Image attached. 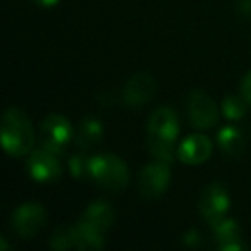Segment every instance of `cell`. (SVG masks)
I'll return each instance as SVG.
<instances>
[{
	"instance_id": "1",
	"label": "cell",
	"mask_w": 251,
	"mask_h": 251,
	"mask_svg": "<svg viewBox=\"0 0 251 251\" xmlns=\"http://www.w3.org/2000/svg\"><path fill=\"white\" fill-rule=\"evenodd\" d=\"M35 133L25 110L9 107L2 117V147L12 157L26 155L33 148Z\"/></svg>"
},
{
	"instance_id": "2",
	"label": "cell",
	"mask_w": 251,
	"mask_h": 251,
	"mask_svg": "<svg viewBox=\"0 0 251 251\" xmlns=\"http://www.w3.org/2000/svg\"><path fill=\"white\" fill-rule=\"evenodd\" d=\"M90 177L101 188L121 191L129 184V169L124 160L112 153H101L90 158Z\"/></svg>"
},
{
	"instance_id": "3",
	"label": "cell",
	"mask_w": 251,
	"mask_h": 251,
	"mask_svg": "<svg viewBox=\"0 0 251 251\" xmlns=\"http://www.w3.org/2000/svg\"><path fill=\"white\" fill-rule=\"evenodd\" d=\"M73 129L71 122L60 114H50L40 122L38 127V140L42 147L53 150L57 153H62L69 145Z\"/></svg>"
},
{
	"instance_id": "4",
	"label": "cell",
	"mask_w": 251,
	"mask_h": 251,
	"mask_svg": "<svg viewBox=\"0 0 251 251\" xmlns=\"http://www.w3.org/2000/svg\"><path fill=\"white\" fill-rule=\"evenodd\" d=\"M47 222V212L38 203H23L12 212L11 226L19 237L31 239L43 229Z\"/></svg>"
},
{
	"instance_id": "5",
	"label": "cell",
	"mask_w": 251,
	"mask_h": 251,
	"mask_svg": "<svg viewBox=\"0 0 251 251\" xmlns=\"http://www.w3.org/2000/svg\"><path fill=\"white\" fill-rule=\"evenodd\" d=\"M59 155L57 151L49 150L45 147H40L35 150L28 158V171L29 176L35 179L36 182H52L62 172V165H60Z\"/></svg>"
},
{
	"instance_id": "6",
	"label": "cell",
	"mask_w": 251,
	"mask_h": 251,
	"mask_svg": "<svg viewBox=\"0 0 251 251\" xmlns=\"http://www.w3.org/2000/svg\"><path fill=\"white\" fill-rule=\"evenodd\" d=\"M188 112L193 126L198 129H210L219 121V108L205 91H193L188 100Z\"/></svg>"
},
{
	"instance_id": "7",
	"label": "cell",
	"mask_w": 251,
	"mask_h": 251,
	"mask_svg": "<svg viewBox=\"0 0 251 251\" xmlns=\"http://www.w3.org/2000/svg\"><path fill=\"white\" fill-rule=\"evenodd\" d=\"M169 164L165 162H153L148 164L140 174V193L147 200H157L164 195L167 189L169 181H171V172H169Z\"/></svg>"
},
{
	"instance_id": "8",
	"label": "cell",
	"mask_w": 251,
	"mask_h": 251,
	"mask_svg": "<svg viewBox=\"0 0 251 251\" xmlns=\"http://www.w3.org/2000/svg\"><path fill=\"white\" fill-rule=\"evenodd\" d=\"M229 206H230L229 193L220 184H210L208 188L201 193V198H200V203H198L200 213H201L212 226L226 217Z\"/></svg>"
},
{
	"instance_id": "9",
	"label": "cell",
	"mask_w": 251,
	"mask_h": 251,
	"mask_svg": "<svg viewBox=\"0 0 251 251\" xmlns=\"http://www.w3.org/2000/svg\"><path fill=\"white\" fill-rule=\"evenodd\" d=\"M155 95V79L148 73H136L129 77L122 91V100L129 107L145 105Z\"/></svg>"
},
{
	"instance_id": "10",
	"label": "cell",
	"mask_w": 251,
	"mask_h": 251,
	"mask_svg": "<svg viewBox=\"0 0 251 251\" xmlns=\"http://www.w3.org/2000/svg\"><path fill=\"white\" fill-rule=\"evenodd\" d=\"M179 134L177 114L171 107H158L148 121V136L176 141Z\"/></svg>"
},
{
	"instance_id": "11",
	"label": "cell",
	"mask_w": 251,
	"mask_h": 251,
	"mask_svg": "<svg viewBox=\"0 0 251 251\" xmlns=\"http://www.w3.org/2000/svg\"><path fill=\"white\" fill-rule=\"evenodd\" d=\"M177 155L188 165L203 164L212 155V143L203 134H193V136H188L179 145Z\"/></svg>"
},
{
	"instance_id": "12",
	"label": "cell",
	"mask_w": 251,
	"mask_h": 251,
	"mask_svg": "<svg viewBox=\"0 0 251 251\" xmlns=\"http://www.w3.org/2000/svg\"><path fill=\"white\" fill-rule=\"evenodd\" d=\"M213 234H215L217 244L224 251H241L244 250V241L241 237V227L236 220L224 217L217 224L212 226Z\"/></svg>"
},
{
	"instance_id": "13",
	"label": "cell",
	"mask_w": 251,
	"mask_h": 251,
	"mask_svg": "<svg viewBox=\"0 0 251 251\" xmlns=\"http://www.w3.org/2000/svg\"><path fill=\"white\" fill-rule=\"evenodd\" d=\"M81 222L105 232L114 224V210H112V206L108 203L95 201L84 210L83 217H81Z\"/></svg>"
},
{
	"instance_id": "14",
	"label": "cell",
	"mask_w": 251,
	"mask_h": 251,
	"mask_svg": "<svg viewBox=\"0 0 251 251\" xmlns=\"http://www.w3.org/2000/svg\"><path fill=\"white\" fill-rule=\"evenodd\" d=\"M105 232L88 226L84 222H77L74 226V246L77 250L90 251V250H101L105 246Z\"/></svg>"
},
{
	"instance_id": "15",
	"label": "cell",
	"mask_w": 251,
	"mask_h": 251,
	"mask_svg": "<svg viewBox=\"0 0 251 251\" xmlns=\"http://www.w3.org/2000/svg\"><path fill=\"white\" fill-rule=\"evenodd\" d=\"M103 136V124L95 117H86L84 121H81L79 129H77L76 140L77 145L83 148H88L91 145L98 143Z\"/></svg>"
},
{
	"instance_id": "16",
	"label": "cell",
	"mask_w": 251,
	"mask_h": 251,
	"mask_svg": "<svg viewBox=\"0 0 251 251\" xmlns=\"http://www.w3.org/2000/svg\"><path fill=\"white\" fill-rule=\"evenodd\" d=\"M217 140H219V147L226 151L230 157H237L241 155V151L244 150V138L241 134L239 129L232 127V126H226L219 131L217 134Z\"/></svg>"
},
{
	"instance_id": "17",
	"label": "cell",
	"mask_w": 251,
	"mask_h": 251,
	"mask_svg": "<svg viewBox=\"0 0 251 251\" xmlns=\"http://www.w3.org/2000/svg\"><path fill=\"white\" fill-rule=\"evenodd\" d=\"M148 150L157 160L165 162V164H171L174 160V141L148 136Z\"/></svg>"
},
{
	"instance_id": "18",
	"label": "cell",
	"mask_w": 251,
	"mask_h": 251,
	"mask_svg": "<svg viewBox=\"0 0 251 251\" xmlns=\"http://www.w3.org/2000/svg\"><path fill=\"white\" fill-rule=\"evenodd\" d=\"M246 107L248 101L241 97H236V95H229V97L224 98L222 101V112L227 119L230 121H237V119H243L244 114H246Z\"/></svg>"
},
{
	"instance_id": "19",
	"label": "cell",
	"mask_w": 251,
	"mask_h": 251,
	"mask_svg": "<svg viewBox=\"0 0 251 251\" xmlns=\"http://www.w3.org/2000/svg\"><path fill=\"white\" fill-rule=\"evenodd\" d=\"M71 246H74V226H59L50 237V248L62 251Z\"/></svg>"
},
{
	"instance_id": "20",
	"label": "cell",
	"mask_w": 251,
	"mask_h": 251,
	"mask_svg": "<svg viewBox=\"0 0 251 251\" xmlns=\"http://www.w3.org/2000/svg\"><path fill=\"white\" fill-rule=\"evenodd\" d=\"M71 172L74 177H83V176H90V160H84L81 155H74L69 160Z\"/></svg>"
},
{
	"instance_id": "21",
	"label": "cell",
	"mask_w": 251,
	"mask_h": 251,
	"mask_svg": "<svg viewBox=\"0 0 251 251\" xmlns=\"http://www.w3.org/2000/svg\"><path fill=\"white\" fill-rule=\"evenodd\" d=\"M241 95L248 101V105H251V71L244 74L243 81H241Z\"/></svg>"
},
{
	"instance_id": "22",
	"label": "cell",
	"mask_w": 251,
	"mask_h": 251,
	"mask_svg": "<svg viewBox=\"0 0 251 251\" xmlns=\"http://www.w3.org/2000/svg\"><path fill=\"white\" fill-rule=\"evenodd\" d=\"M237 11L244 18H251V0H237Z\"/></svg>"
},
{
	"instance_id": "23",
	"label": "cell",
	"mask_w": 251,
	"mask_h": 251,
	"mask_svg": "<svg viewBox=\"0 0 251 251\" xmlns=\"http://www.w3.org/2000/svg\"><path fill=\"white\" fill-rule=\"evenodd\" d=\"M184 243L193 244V246H198V244L201 243V237H200V234L196 232V230H189V232L184 236Z\"/></svg>"
},
{
	"instance_id": "24",
	"label": "cell",
	"mask_w": 251,
	"mask_h": 251,
	"mask_svg": "<svg viewBox=\"0 0 251 251\" xmlns=\"http://www.w3.org/2000/svg\"><path fill=\"white\" fill-rule=\"evenodd\" d=\"M35 2L42 7H53V5L59 4V0H35Z\"/></svg>"
}]
</instances>
